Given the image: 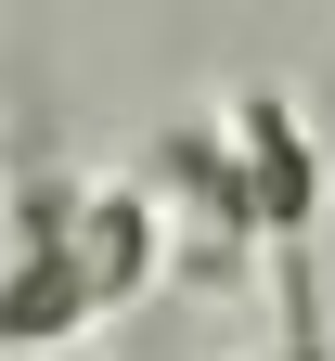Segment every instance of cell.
<instances>
[{"instance_id": "1", "label": "cell", "mask_w": 335, "mask_h": 361, "mask_svg": "<svg viewBox=\"0 0 335 361\" xmlns=\"http://www.w3.org/2000/svg\"><path fill=\"white\" fill-rule=\"evenodd\" d=\"M232 180H245V219H258V245H322V142H310V116L284 104V90H245L232 104Z\"/></svg>"}]
</instances>
